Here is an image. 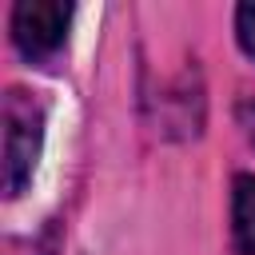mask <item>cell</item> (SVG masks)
<instances>
[{"instance_id":"6da1fadb","label":"cell","mask_w":255,"mask_h":255,"mask_svg":"<svg viewBox=\"0 0 255 255\" xmlns=\"http://www.w3.org/2000/svg\"><path fill=\"white\" fill-rule=\"evenodd\" d=\"M40 139H44V112L36 108V100L20 88H12L4 96V151H0V167H4V195H20L32 183L36 171V155H40Z\"/></svg>"},{"instance_id":"3957f363","label":"cell","mask_w":255,"mask_h":255,"mask_svg":"<svg viewBox=\"0 0 255 255\" xmlns=\"http://www.w3.org/2000/svg\"><path fill=\"white\" fill-rule=\"evenodd\" d=\"M231 239L239 255H255V175L231 179Z\"/></svg>"},{"instance_id":"7a4b0ae2","label":"cell","mask_w":255,"mask_h":255,"mask_svg":"<svg viewBox=\"0 0 255 255\" xmlns=\"http://www.w3.org/2000/svg\"><path fill=\"white\" fill-rule=\"evenodd\" d=\"M68 24H72V8L60 0H20L12 8V20H8L12 44L28 60L52 56L68 40Z\"/></svg>"},{"instance_id":"277c9868","label":"cell","mask_w":255,"mask_h":255,"mask_svg":"<svg viewBox=\"0 0 255 255\" xmlns=\"http://www.w3.org/2000/svg\"><path fill=\"white\" fill-rule=\"evenodd\" d=\"M235 40H239L243 56L255 60V4H239L235 8Z\"/></svg>"}]
</instances>
